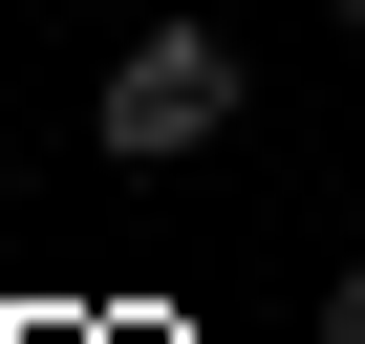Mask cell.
<instances>
[{
	"label": "cell",
	"instance_id": "obj_1",
	"mask_svg": "<svg viewBox=\"0 0 365 344\" xmlns=\"http://www.w3.org/2000/svg\"><path fill=\"white\" fill-rule=\"evenodd\" d=\"M237 86H258V65H237L215 22H129V44H108V172H194V151L237 129Z\"/></svg>",
	"mask_w": 365,
	"mask_h": 344
},
{
	"label": "cell",
	"instance_id": "obj_2",
	"mask_svg": "<svg viewBox=\"0 0 365 344\" xmlns=\"http://www.w3.org/2000/svg\"><path fill=\"white\" fill-rule=\"evenodd\" d=\"M322 344H365V258H344V280H322Z\"/></svg>",
	"mask_w": 365,
	"mask_h": 344
},
{
	"label": "cell",
	"instance_id": "obj_3",
	"mask_svg": "<svg viewBox=\"0 0 365 344\" xmlns=\"http://www.w3.org/2000/svg\"><path fill=\"white\" fill-rule=\"evenodd\" d=\"M322 22H344V44H365V0H322Z\"/></svg>",
	"mask_w": 365,
	"mask_h": 344
}]
</instances>
